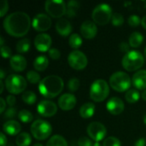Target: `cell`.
<instances>
[{
	"mask_svg": "<svg viewBox=\"0 0 146 146\" xmlns=\"http://www.w3.org/2000/svg\"><path fill=\"white\" fill-rule=\"evenodd\" d=\"M51 43V37L45 33L38 34L34 38V45L37 50L41 52L49 51L50 49Z\"/></svg>",
	"mask_w": 146,
	"mask_h": 146,
	"instance_id": "obj_14",
	"label": "cell"
},
{
	"mask_svg": "<svg viewBox=\"0 0 146 146\" xmlns=\"http://www.w3.org/2000/svg\"><path fill=\"white\" fill-rule=\"evenodd\" d=\"M82 38L80 34L78 33H73L70 35L68 39V44L73 49H78L82 44Z\"/></svg>",
	"mask_w": 146,
	"mask_h": 146,
	"instance_id": "obj_30",
	"label": "cell"
},
{
	"mask_svg": "<svg viewBox=\"0 0 146 146\" xmlns=\"http://www.w3.org/2000/svg\"><path fill=\"white\" fill-rule=\"evenodd\" d=\"M27 79L28 82H30L31 84H36L41 81L40 75L33 70H30L27 73Z\"/></svg>",
	"mask_w": 146,
	"mask_h": 146,
	"instance_id": "obj_33",
	"label": "cell"
},
{
	"mask_svg": "<svg viewBox=\"0 0 146 146\" xmlns=\"http://www.w3.org/2000/svg\"><path fill=\"white\" fill-rule=\"evenodd\" d=\"M44 8L50 16L61 18L63 15H66L67 4L62 0H47L44 3Z\"/></svg>",
	"mask_w": 146,
	"mask_h": 146,
	"instance_id": "obj_9",
	"label": "cell"
},
{
	"mask_svg": "<svg viewBox=\"0 0 146 146\" xmlns=\"http://www.w3.org/2000/svg\"><path fill=\"white\" fill-rule=\"evenodd\" d=\"M33 146H43L41 144H39V143H36L35 145H33Z\"/></svg>",
	"mask_w": 146,
	"mask_h": 146,
	"instance_id": "obj_54",
	"label": "cell"
},
{
	"mask_svg": "<svg viewBox=\"0 0 146 146\" xmlns=\"http://www.w3.org/2000/svg\"><path fill=\"white\" fill-rule=\"evenodd\" d=\"M129 44L133 48L140 46L144 41V36L139 32H133L129 37Z\"/></svg>",
	"mask_w": 146,
	"mask_h": 146,
	"instance_id": "obj_25",
	"label": "cell"
},
{
	"mask_svg": "<svg viewBox=\"0 0 146 146\" xmlns=\"http://www.w3.org/2000/svg\"><path fill=\"white\" fill-rule=\"evenodd\" d=\"M112 9L110 5L107 3H100L96 6L92 15L93 21L100 26L109 23L112 18Z\"/></svg>",
	"mask_w": 146,
	"mask_h": 146,
	"instance_id": "obj_6",
	"label": "cell"
},
{
	"mask_svg": "<svg viewBox=\"0 0 146 146\" xmlns=\"http://www.w3.org/2000/svg\"><path fill=\"white\" fill-rule=\"evenodd\" d=\"M92 146H102V145H101V144H100L99 142H95Z\"/></svg>",
	"mask_w": 146,
	"mask_h": 146,
	"instance_id": "obj_53",
	"label": "cell"
},
{
	"mask_svg": "<svg viewBox=\"0 0 146 146\" xmlns=\"http://www.w3.org/2000/svg\"><path fill=\"white\" fill-rule=\"evenodd\" d=\"M1 54H2V56L3 58H9L10 57L11 58V54H12V51H11V49L9 47V46H1Z\"/></svg>",
	"mask_w": 146,
	"mask_h": 146,
	"instance_id": "obj_40",
	"label": "cell"
},
{
	"mask_svg": "<svg viewBox=\"0 0 146 146\" xmlns=\"http://www.w3.org/2000/svg\"><path fill=\"white\" fill-rule=\"evenodd\" d=\"M37 110L40 115L44 117H51L57 112V106L52 101L43 100L38 104Z\"/></svg>",
	"mask_w": 146,
	"mask_h": 146,
	"instance_id": "obj_13",
	"label": "cell"
},
{
	"mask_svg": "<svg viewBox=\"0 0 146 146\" xmlns=\"http://www.w3.org/2000/svg\"><path fill=\"white\" fill-rule=\"evenodd\" d=\"M141 24H142V26H143V27L146 29V15L141 19Z\"/></svg>",
	"mask_w": 146,
	"mask_h": 146,
	"instance_id": "obj_48",
	"label": "cell"
},
{
	"mask_svg": "<svg viewBox=\"0 0 146 146\" xmlns=\"http://www.w3.org/2000/svg\"><path fill=\"white\" fill-rule=\"evenodd\" d=\"M125 98H126V100L129 104H135L136 102L139 101L140 98V93L136 89H129L126 92Z\"/></svg>",
	"mask_w": 146,
	"mask_h": 146,
	"instance_id": "obj_29",
	"label": "cell"
},
{
	"mask_svg": "<svg viewBox=\"0 0 146 146\" xmlns=\"http://www.w3.org/2000/svg\"><path fill=\"white\" fill-rule=\"evenodd\" d=\"M110 94V86L104 80H96L91 86L90 97L94 102H102Z\"/></svg>",
	"mask_w": 146,
	"mask_h": 146,
	"instance_id": "obj_5",
	"label": "cell"
},
{
	"mask_svg": "<svg viewBox=\"0 0 146 146\" xmlns=\"http://www.w3.org/2000/svg\"><path fill=\"white\" fill-rule=\"evenodd\" d=\"M133 85L135 88L139 90H145L146 89V70L141 69L137 71L132 79Z\"/></svg>",
	"mask_w": 146,
	"mask_h": 146,
	"instance_id": "obj_18",
	"label": "cell"
},
{
	"mask_svg": "<svg viewBox=\"0 0 146 146\" xmlns=\"http://www.w3.org/2000/svg\"><path fill=\"white\" fill-rule=\"evenodd\" d=\"M18 118L23 123H29L33 121V115L30 111L27 110H22L18 113Z\"/></svg>",
	"mask_w": 146,
	"mask_h": 146,
	"instance_id": "obj_32",
	"label": "cell"
},
{
	"mask_svg": "<svg viewBox=\"0 0 146 146\" xmlns=\"http://www.w3.org/2000/svg\"><path fill=\"white\" fill-rule=\"evenodd\" d=\"M68 62L71 68L76 70H82L87 66V57L80 50H74L68 56Z\"/></svg>",
	"mask_w": 146,
	"mask_h": 146,
	"instance_id": "obj_10",
	"label": "cell"
},
{
	"mask_svg": "<svg viewBox=\"0 0 146 146\" xmlns=\"http://www.w3.org/2000/svg\"><path fill=\"white\" fill-rule=\"evenodd\" d=\"M0 78H1V80H3V79L4 78V76H5V74H4V71H3V68H1L0 69Z\"/></svg>",
	"mask_w": 146,
	"mask_h": 146,
	"instance_id": "obj_49",
	"label": "cell"
},
{
	"mask_svg": "<svg viewBox=\"0 0 146 146\" xmlns=\"http://www.w3.org/2000/svg\"><path fill=\"white\" fill-rule=\"evenodd\" d=\"M10 67L16 72L23 71L27 67V60L21 55H14L11 56L10 61Z\"/></svg>",
	"mask_w": 146,
	"mask_h": 146,
	"instance_id": "obj_20",
	"label": "cell"
},
{
	"mask_svg": "<svg viewBox=\"0 0 146 146\" xmlns=\"http://www.w3.org/2000/svg\"><path fill=\"white\" fill-rule=\"evenodd\" d=\"M16 115H17V110H16V108L15 107L8 108L3 113V116L5 119H13L16 116Z\"/></svg>",
	"mask_w": 146,
	"mask_h": 146,
	"instance_id": "obj_38",
	"label": "cell"
},
{
	"mask_svg": "<svg viewBox=\"0 0 146 146\" xmlns=\"http://www.w3.org/2000/svg\"><path fill=\"white\" fill-rule=\"evenodd\" d=\"M0 145L1 146H6L7 145V138L5 136V134L3 133H0Z\"/></svg>",
	"mask_w": 146,
	"mask_h": 146,
	"instance_id": "obj_45",
	"label": "cell"
},
{
	"mask_svg": "<svg viewBox=\"0 0 146 146\" xmlns=\"http://www.w3.org/2000/svg\"><path fill=\"white\" fill-rule=\"evenodd\" d=\"M77 103V99L74 95L71 93H65L62 95L58 99V106L64 111L73 110Z\"/></svg>",
	"mask_w": 146,
	"mask_h": 146,
	"instance_id": "obj_15",
	"label": "cell"
},
{
	"mask_svg": "<svg viewBox=\"0 0 146 146\" xmlns=\"http://www.w3.org/2000/svg\"><path fill=\"white\" fill-rule=\"evenodd\" d=\"M111 22L114 26L115 27H120L124 23V17L120 13H115L112 15L111 18Z\"/></svg>",
	"mask_w": 146,
	"mask_h": 146,
	"instance_id": "obj_34",
	"label": "cell"
},
{
	"mask_svg": "<svg viewBox=\"0 0 146 146\" xmlns=\"http://www.w3.org/2000/svg\"><path fill=\"white\" fill-rule=\"evenodd\" d=\"M3 129L6 133L9 135H12V136L18 135L20 134V132L21 130V126L18 121H14V120H9L3 124Z\"/></svg>",
	"mask_w": 146,
	"mask_h": 146,
	"instance_id": "obj_21",
	"label": "cell"
},
{
	"mask_svg": "<svg viewBox=\"0 0 146 146\" xmlns=\"http://www.w3.org/2000/svg\"><path fill=\"white\" fill-rule=\"evenodd\" d=\"M0 86H1V89H0V93H2L3 92V88H4V86H3V81L1 80H0Z\"/></svg>",
	"mask_w": 146,
	"mask_h": 146,
	"instance_id": "obj_50",
	"label": "cell"
},
{
	"mask_svg": "<svg viewBox=\"0 0 146 146\" xmlns=\"http://www.w3.org/2000/svg\"><path fill=\"white\" fill-rule=\"evenodd\" d=\"M141 97H142V98H143L144 100H145L146 101V90H144V91L142 92V93H141Z\"/></svg>",
	"mask_w": 146,
	"mask_h": 146,
	"instance_id": "obj_51",
	"label": "cell"
},
{
	"mask_svg": "<svg viewBox=\"0 0 146 146\" xmlns=\"http://www.w3.org/2000/svg\"><path fill=\"white\" fill-rule=\"evenodd\" d=\"M89 137L96 142L103 140L107 135V129L105 126L98 121H93L87 126L86 129Z\"/></svg>",
	"mask_w": 146,
	"mask_h": 146,
	"instance_id": "obj_11",
	"label": "cell"
},
{
	"mask_svg": "<svg viewBox=\"0 0 146 146\" xmlns=\"http://www.w3.org/2000/svg\"><path fill=\"white\" fill-rule=\"evenodd\" d=\"M103 146H121V141L117 138L111 136L104 139L103 143Z\"/></svg>",
	"mask_w": 146,
	"mask_h": 146,
	"instance_id": "obj_36",
	"label": "cell"
},
{
	"mask_svg": "<svg viewBox=\"0 0 146 146\" xmlns=\"http://www.w3.org/2000/svg\"><path fill=\"white\" fill-rule=\"evenodd\" d=\"M56 29L57 33L63 37L68 36L72 32V25L71 23L65 18H60L56 24Z\"/></svg>",
	"mask_w": 146,
	"mask_h": 146,
	"instance_id": "obj_19",
	"label": "cell"
},
{
	"mask_svg": "<svg viewBox=\"0 0 146 146\" xmlns=\"http://www.w3.org/2000/svg\"><path fill=\"white\" fill-rule=\"evenodd\" d=\"M32 26L38 32H44L51 27V19L46 14H37L32 21Z\"/></svg>",
	"mask_w": 146,
	"mask_h": 146,
	"instance_id": "obj_12",
	"label": "cell"
},
{
	"mask_svg": "<svg viewBox=\"0 0 146 146\" xmlns=\"http://www.w3.org/2000/svg\"><path fill=\"white\" fill-rule=\"evenodd\" d=\"M145 59H146V47H145Z\"/></svg>",
	"mask_w": 146,
	"mask_h": 146,
	"instance_id": "obj_56",
	"label": "cell"
},
{
	"mask_svg": "<svg viewBox=\"0 0 146 146\" xmlns=\"http://www.w3.org/2000/svg\"><path fill=\"white\" fill-rule=\"evenodd\" d=\"M78 145L79 146H92V140L86 136H82L78 140Z\"/></svg>",
	"mask_w": 146,
	"mask_h": 146,
	"instance_id": "obj_39",
	"label": "cell"
},
{
	"mask_svg": "<svg viewBox=\"0 0 146 146\" xmlns=\"http://www.w3.org/2000/svg\"><path fill=\"white\" fill-rule=\"evenodd\" d=\"M49 52V56L53 59V60H57L61 56V52L58 49L56 48H50Z\"/></svg>",
	"mask_w": 146,
	"mask_h": 146,
	"instance_id": "obj_41",
	"label": "cell"
},
{
	"mask_svg": "<svg viewBox=\"0 0 146 146\" xmlns=\"http://www.w3.org/2000/svg\"><path fill=\"white\" fill-rule=\"evenodd\" d=\"M107 110L112 114V115H120L123 112L125 105L123 101L117 98V97H113L111 98L106 104Z\"/></svg>",
	"mask_w": 146,
	"mask_h": 146,
	"instance_id": "obj_17",
	"label": "cell"
},
{
	"mask_svg": "<svg viewBox=\"0 0 146 146\" xmlns=\"http://www.w3.org/2000/svg\"><path fill=\"white\" fill-rule=\"evenodd\" d=\"M129 44H127V43H126V42H121V44H120V50H121V51H123V52H129L130 50H129Z\"/></svg>",
	"mask_w": 146,
	"mask_h": 146,
	"instance_id": "obj_44",
	"label": "cell"
},
{
	"mask_svg": "<svg viewBox=\"0 0 146 146\" xmlns=\"http://www.w3.org/2000/svg\"><path fill=\"white\" fill-rule=\"evenodd\" d=\"M144 56L139 51L130 50L123 56L121 64L126 70L133 72L139 69L144 65Z\"/></svg>",
	"mask_w": 146,
	"mask_h": 146,
	"instance_id": "obj_3",
	"label": "cell"
},
{
	"mask_svg": "<svg viewBox=\"0 0 146 146\" xmlns=\"http://www.w3.org/2000/svg\"><path fill=\"white\" fill-rule=\"evenodd\" d=\"M64 83L61 77L57 75H48L38 84L40 94L47 98H53L58 96L63 90Z\"/></svg>",
	"mask_w": 146,
	"mask_h": 146,
	"instance_id": "obj_2",
	"label": "cell"
},
{
	"mask_svg": "<svg viewBox=\"0 0 146 146\" xmlns=\"http://www.w3.org/2000/svg\"><path fill=\"white\" fill-rule=\"evenodd\" d=\"M21 98L23 100V102L27 104H29V105H32L33 104L36 100H37V96L36 94L32 92V91H27L25 92L22 96H21Z\"/></svg>",
	"mask_w": 146,
	"mask_h": 146,
	"instance_id": "obj_31",
	"label": "cell"
},
{
	"mask_svg": "<svg viewBox=\"0 0 146 146\" xmlns=\"http://www.w3.org/2000/svg\"><path fill=\"white\" fill-rule=\"evenodd\" d=\"M132 84V80L130 76L122 71H118L114 73L110 78V85L112 89L116 92H122L128 91Z\"/></svg>",
	"mask_w": 146,
	"mask_h": 146,
	"instance_id": "obj_4",
	"label": "cell"
},
{
	"mask_svg": "<svg viewBox=\"0 0 146 146\" xmlns=\"http://www.w3.org/2000/svg\"><path fill=\"white\" fill-rule=\"evenodd\" d=\"M80 3L76 0H71L67 3L66 15L69 18H73L77 15V12L80 9Z\"/></svg>",
	"mask_w": 146,
	"mask_h": 146,
	"instance_id": "obj_24",
	"label": "cell"
},
{
	"mask_svg": "<svg viewBox=\"0 0 146 146\" xmlns=\"http://www.w3.org/2000/svg\"><path fill=\"white\" fill-rule=\"evenodd\" d=\"M9 9V3L7 0H2L1 1V11H0V17H3L5 15Z\"/></svg>",
	"mask_w": 146,
	"mask_h": 146,
	"instance_id": "obj_42",
	"label": "cell"
},
{
	"mask_svg": "<svg viewBox=\"0 0 146 146\" xmlns=\"http://www.w3.org/2000/svg\"><path fill=\"white\" fill-rule=\"evenodd\" d=\"M15 101H16V99H15V96H14V95H12V94L9 95V96L6 98V103H7L10 107H13V106L15 105Z\"/></svg>",
	"mask_w": 146,
	"mask_h": 146,
	"instance_id": "obj_43",
	"label": "cell"
},
{
	"mask_svg": "<svg viewBox=\"0 0 146 146\" xmlns=\"http://www.w3.org/2000/svg\"><path fill=\"white\" fill-rule=\"evenodd\" d=\"M146 145V140L144 138H141L139 139H138L135 144H134V146H145Z\"/></svg>",
	"mask_w": 146,
	"mask_h": 146,
	"instance_id": "obj_47",
	"label": "cell"
},
{
	"mask_svg": "<svg viewBox=\"0 0 146 146\" xmlns=\"http://www.w3.org/2000/svg\"><path fill=\"white\" fill-rule=\"evenodd\" d=\"M32 143V138L27 133H21L17 135L15 139V144L17 146H29Z\"/></svg>",
	"mask_w": 146,
	"mask_h": 146,
	"instance_id": "obj_26",
	"label": "cell"
},
{
	"mask_svg": "<svg viewBox=\"0 0 146 146\" xmlns=\"http://www.w3.org/2000/svg\"><path fill=\"white\" fill-rule=\"evenodd\" d=\"M143 120H144V122H145V125H146V114H145V116H144Z\"/></svg>",
	"mask_w": 146,
	"mask_h": 146,
	"instance_id": "obj_55",
	"label": "cell"
},
{
	"mask_svg": "<svg viewBox=\"0 0 146 146\" xmlns=\"http://www.w3.org/2000/svg\"><path fill=\"white\" fill-rule=\"evenodd\" d=\"M31 26L30 16L21 11L9 14L3 21L4 30L13 37H22L27 33Z\"/></svg>",
	"mask_w": 146,
	"mask_h": 146,
	"instance_id": "obj_1",
	"label": "cell"
},
{
	"mask_svg": "<svg viewBox=\"0 0 146 146\" xmlns=\"http://www.w3.org/2000/svg\"><path fill=\"white\" fill-rule=\"evenodd\" d=\"M127 22L131 27H138L139 24H141V19L137 15H132L128 17Z\"/></svg>",
	"mask_w": 146,
	"mask_h": 146,
	"instance_id": "obj_37",
	"label": "cell"
},
{
	"mask_svg": "<svg viewBox=\"0 0 146 146\" xmlns=\"http://www.w3.org/2000/svg\"><path fill=\"white\" fill-rule=\"evenodd\" d=\"M67 86L70 92H76L80 87V80L77 78H72L68 80Z\"/></svg>",
	"mask_w": 146,
	"mask_h": 146,
	"instance_id": "obj_35",
	"label": "cell"
},
{
	"mask_svg": "<svg viewBox=\"0 0 146 146\" xmlns=\"http://www.w3.org/2000/svg\"><path fill=\"white\" fill-rule=\"evenodd\" d=\"M5 87L11 94H19L22 92L27 87L26 79L19 74H10L4 81Z\"/></svg>",
	"mask_w": 146,
	"mask_h": 146,
	"instance_id": "obj_8",
	"label": "cell"
},
{
	"mask_svg": "<svg viewBox=\"0 0 146 146\" xmlns=\"http://www.w3.org/2000/svg\"><path fill=\"white\" fill-rule=\"evenodd\" d=\"M46 146H68L67 140L62 135H54L47 142Z\"/></svg>",
	"mask_w": 146,
	"mask_h": 146,
	"instance_id": "obj_27",
	"label": "cell"
},
{
	"mask_svg": "<svg viewBox=\"0 0 146 146\" xmlns=\"http://www.w3.org/2000/svg\"><path fill=\"white\" fill-rule=\"evenodd\" d=\"M0 104H1L0 113L3 114V113H4V111L6 110V109H5V107H6V101H5L3 98H0Z\"/></svg>",
	"mask_w": 146,
	"mask_h": 146,
	"instance_id": "obj_46",
	"label": "cell"
},
{
	"mask_svg": "<svg viewBox=\"0 0 146 146\" xmlns=\"http://www.w3.org/2000/svg\"><path fill=\"white\" fill-rule=\"evenodd\" d=\"M3 42H4V41H3V38L1 36V37H0V44H1V46H3Z\"/></svg>",
	"mask_w": 146,
	"mask_h": 146,
	"instance_id": "obj_52",
	"label": "cell"
},
{
	"mask_svg": "<svg viewBox=\"0 0 146 146\" xmlns=\"http://www.w3.org/2000/svg\"><path fill=\"white\" fill-rule=\"evenodd\" d=\"M95 113V104L93 103H86L80 109V115L82 118H91Z\"/></svg>",
	"mask_w": 146,
	"mask_h": 146,
	"instance_id": "obj_22",
	"label": "cell"
},
{
	"mask_svg": "<svg viewBox=\"0 0 146 146\" xmlns=\"http://www.w3.org/2000/svg\"><path fill=\"white\" fill-rule=\"evenodd\" d=\"M31 42L29 38H22L16 44V50L19 53H26L30 50Z\"/></svg>",
	"mask_w": 146,
	"mask_h": 146,
	"instance_id": "obj_28",
	"label": "cell"
},
{
	"mask_svg": "<svg viewBox=\"0 0 146 146\" xmlns=\"http://www.w3.org/2000/svg\"><path fill=\"white\" fill-rule=\"evenodd\" d=\"M98 33V27L96 23L92 21L86 20L80 26V33L81 35L87 39L93 38Z\"/></svg>",
	"mask_w": 146,
	"mask_h": 146,
	"instance_id": "obj_16",
	"label": "cell"
},
{
	"mask_svg": "<svg viewBox=\"0 0 146 146\" xmlns=\"http://www.w3.org/2000/svg\"><path fill=\"white\" fill-rule=\"evenodd\" d=\"M49 66L48 57L44 55L38 56L33 61V67L38 71H44Z\"/></svg>",
	"mask_w": 146,
	"mask_h": 146,
	"instance_id": "obj_23",
	"label": "cell"
},
{
	"mask_svg": "<svg viewBox=\"0 0 146 146\" xmlns=\"http://www.w3.org/2000/svg\"><path fill=\"white\" fill-rule=\"evenodd\" d=\"M52 133L51 125L44 120L38 119L34 121L31 126V133L34 137V139L38 140H44Z\"/></svg>",
	"mask_w": 146,
	"mask_h": 146,
	"instance_id": "obj_7",
	"label": "cell"
}]
</instances>
